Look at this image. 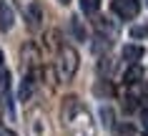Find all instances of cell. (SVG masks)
Wrapping results in <instances>:
<instances>
[{
	"instance_id": "cell-10",
	"label": "cell",
	"mask_w": 148,
	"mask_h": 136,
	"mask_svg": "<svg viewBox=\"0 0 148 136\" xmlns=\"http://www.w3.org/2000/svg\"><path fill=\"white\" fill-rule=\"evenodd\" d=\"M48 128H45V121H43V116H35V119L30 121V136H45Z\"/></svg>"
},
{
	"instance_id": "cell-8",
	"label": "cell",
	"mask_w": 148,
	"mask_h": 136,
	"mask_svg": "<svg viewBox=\"0 0 148 136\" xmlns=\"http://www.w3.org/2000/svg\"><path fill=\"white\" fill-rule=\"evenodd\" d=\"M143 56H146L143 46H125V48H123V58H125V61H131V63H138Z\"/></svg>"
},
{
	"instance_id": "cell-20",
	"label": "cell",
	"mask_w": 148,
	"mask_h": 136,
	"mask_svg": "<svg viewBox=\"0 0 148 136\" xmlns=\"http://www.w3.org/2000/svg\"><path fill=\"white\" fill-rule=\"evenodd\" d=\"M0 63H3V50H0Z\"/></svg>"
},
{
	"instance_id": "cell-3",
	"label": "cell",
	"mask_w": 148,
	"mask_h": 136,
	"mask_svg": "<svg viewBox=\"0 0 148 136\" xmlns=\"http://www.w3.org/2000/svg\"><path fill=\"white\" fill-rule=\"evenodd\" d=\"M110 10H113L121 20H133V18L138 15V10H140V3L138 0H113Z\"/></svg>"
},
{
	"instance_id": "cell-18",
	"label": "cell",
	"mask_w": 148,
	"mask_h": 136,
	"mask_svg": "<svg viewBox=\"0 0 148 136\" xmlns=\"http://www.w3.org/2000/svg\"><path fill=\"white\" fill-rule=\"evenodd\" d=\"M140 119H143V124H148V108H143V111H140Z\"/></svg>"
},
{
	"instance_id": "cell-15",
	"label": "cell",
	"mask_w": 148,
	"mask_h": 136,
	"mask_svg": "<svg viewBox=\"0 0 148 136\" xmlns=\"http://www.w3.org/2000/svg\"><path fill=\"white\" fill-rule=\"evenodd\" d=\"M0 136H18L13 128H8V126H0Z\"/></svg>"
},
{
	"instance_id": "cell-14",
	"label": "cell",
	"mask_w": 148,
	"mask_h": 136,
	"mask_svg": "<svg viewBox=\"0 0 148 136\" xmlns=\"http://www.w3.org/2000/svg\"><path fill=\"white\" fill-rule=\"evenodd\" d=\"M131 35H133V38H143V35H148V28H146V25H140V28H133Z\"/></svg>"
},
{
	"instance_id": "cell-21",
	"label": "cell",
	"mask_w": 148,
	"mask_h": 136,
	"mask_svg": "<svg viewBox=\"0 0 148 136\" xmlns=\"http://www.w3.org/2000/svg\"><path fill=\"white\" fill-rule=\"evenodd\" d=\"M143 136H148V131H146V134H143Z\"/></svg>"
},
{
	"instance_id": "cell-4",
	"label": "cell",
	"mask_w": 148,
	"mask_h": 136,
	"mask_svg": "<svg viewBox=\"0 0 148 136\" xmlns=\"http://www.w3.org/2000/svg\"><path fill=\"white\" fill-rule=\"evenodd\" d=\"M15 23V13L10 8L8 0H0V30H10Z\"/></svg>"
},
{
	"instance_id": "cell-1",
	"label": "cell",
	"mask_w": 148,
	"mask_h": 136,
	"mask_svg": "<svg viewBox=\"0 0 148 136\" xmlns=\"http://www.w3.org/2000/svg\"><path fill=\"white\" fill-rule=\"evenodd\" d=\"M70 128V136H95V124H93V116L86 106H80L78 111L70 116V121L65 124Z\"/></svg>"
},
{
	"instance_id": "cell-11",
	"label": "cell",
	"mask_w": 148,
	"mask_h": 136,
	"mask_svg": "<svg viewBox=\"0 0 148 136\" xmlns=\"http://www.w3.org/2000/svg\"><path fill=\"white\" fill-rule=\"evenodd\" d=\"M80 8H83V13L93 15V13H98V8H101V0H80Z\"/></svg>"
},
{
	"instance_id": "cell-16",
	"label": "cell",
	"mask_w": 148,
	"mask_h": 136,
	"mask_svg": "<svg viewBox=\"0 0 148 136\" xmlns=\"http://www.w3.org/2000/svg\"><path fill=\"white\" fill-rule=\"evenodd\" d=\"M73 33H75V35H80V38H83V28H80V25L75 23V20H73Z\"/></svg>"
},
{
	"instance_id": "cell-9",
	"label": "cell",
	"mask_w": 148,
	"mask_h": 136,
	"mask_svg": "<svg viewBox=\"0 0 148 136\" xmlns=\"http://www.w3.org/2000/svg\"><path fill=\"white\" fill-rule=\"evenodd\" d=\"M23 13H25V18H28V25H30V28L40 25V15H43V13H40V8L35 5V3H33V5H28Z\"/></svg>"
},
{
	"instance_id": "cell-2",
	"label": "cell",
	"mask_w": 148,
	"mask_h": 136,
	"mask_svg": "<svg viewBox=\"0 0 148 136\" xmlns=\"http://www.w3.org/2000/svg\"><path fill=\"white\" fill-rule=\"evenodd\" d=\"M78 66H80V58H78V50L70 48V46H63L60 53H58V71L65 81H70L75 73H78Z\"/></svg>"
},
{
	"instance_id": "cell-5",
	"label": "cell",
	"mask_w": 148,
	"mask_h": 136,
	"mask_svg": "<svg viewBox=\"0 0 148 136\" xmlns=\"http://www.w3.org/2000/svg\"><path fill=\"white\" fill-rule=\"evenodd\" d=\"M78 108H80V104H78V98H75V96H68V98H65V101H63V108H60V119H63V124H68L70 116L78 111Z\"/></svg>"
},
{
	"instance_id": "cell-17",
	"label": "cell",
	"mask_w": 148,
	"mask_h": 136,
	"mask_svg": "<svg viewBox=\"0 0 148 136\" xmlns=\"http://www.w3.org/2000/svg\"><path fill=\"white\" fill-rule=\"evenodd\" d=\"M33 3H35V0H18V5H20V8H28V5H33Z\"/></svg>"
},
{
	"instance_id": "cell-19",
	"label": "cell",
	"mask_w": 148,
	"mask_h": 136,
	"mask_svg": "<svg viewBox=\"0 0 148 136\" xmlns=\"http://www.w3.org/2000/svg\"><path fill=\"white\" fill-rule=\"evenodd\" d=\"M58 3H63V5H68V3H70V0H58Z\"/></svg>"
},
{
	"instance_id": "cell-6",
	"label": "cell",
	"mask_w": 148,
	"mask_h": 136,
	"mask_svg": "<svg viewBox=\"0 0 148 136\" xmlns=\"http://www.w3.org/2000/svg\"><path fill=\"white\" fill-rule=\"evenodd\" d=\"M33 91H35V81H33V76H25V78L20 81V91H18V98H20V101H30Z\"/></svg>"
},
{
	"instance_id": "cell-13",
	"label": "cell",
	"mask_w": 148,
	"mask_h": 136,
	"mask_svg": "<svg viewBox=\"0 0 148 136\" xmlns=\"http://www.w3.org/2000/svg\"><path fill=\"white\" fill-rule=\"evenodd\" d=\"M8 81H10L8 71H0V96L5 93V88H8Z\"/></svg>"
},
{
	"instance_id": "cell-7",
	"label": "cell",
	"mask_w": 148,
	"mask_h": 136,
	"mask_svg": "<svg viewBox=\"0 0 148 136\" xmlns=\"http://www.w3.org/2000/svg\"><path fill=\"white\" fill-rule=\"evenodd\" d=\"M125 83H128V86H138L140 81H143V68H140L138 63H133L131 68H128V71H125Z\"/></svg>"
},
{
	"instance_id": "cell-12",
	"label": "cell",
	"mask_w": 148,
	"mask_h": 136,
	"mask_svg": "<svg viewBox=\"0 0 148 136\" xmlns=\"http://www.w3.org/2000/svg\"><path fill=\"white\" fill-rule=\"evenodd\" d=\"M95 28H98V30H103V33H110V35L116 33V28L110 25L108 18H98V20H95Z\"/></svg>"
}]
</instances>
